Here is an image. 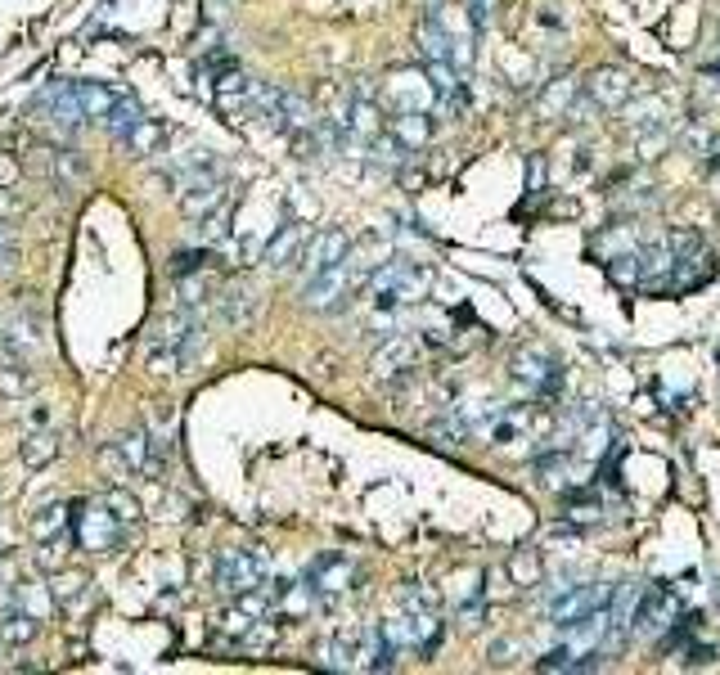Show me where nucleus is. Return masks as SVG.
I'll use <instances>...</instances> for the list:
<instances>
[{
	"instance_id": "1",
	"label": "nucleus",
	"mask_w": 720,
	"mask_h": 675,
	"mask_svg": "<svg viewBox=\"0 0 720 675\" xmlns=\"http://www.w3.org/2000/svg\"><path fill=\"white\" fill-rule=\"evenodd\" d=\"M675 621H680V599H675L666 585H648L644 594H635V608H630V635L662 639Z\"/></svg>"
},
{
	"instance_id": "2",
	"label": "nucleus",
	"mask_w": 720,
	"mask_h": 675,
	"mask_svg": "<svg viewBox=\"0 0 720 675\" xmlns=\"http://www.w3.org/2000/svg\"><path fill=\"white\" fill-rule=\"evenodd\" d=\"M72 536H77V545L86 549V554H113V549L122 545V518H117L104 500H90V504H81V513L72 518Z\"/></svg>"
},
{
	"instance_id": "3",
	"label": "nucleus",
	"mask_w": 720,
	"mask_h": 675,
	"mask_svg": "<svg viewBox=\"0 0 720 675\" xmlns=\"http://www.w3.org/2000/svg\"><path fill=\"white\" fill-rule=\"evenodd\" d=\"M369 288H374V302L383 306V311H392V306H401V302H419L423 288H428V270L410 266V261H392V266L378 270Z\"/></svg>"
},
{
	"instance_id": "4",
	"label": "nucleus",
	"mask_w": 720,
	"mask_h": 675,
	"mask_svg": "<svg viewBox=\"0 0 720 675\" xmlns=\"http://www.w3.org/2000/svg\"><path fill=\"white\" fill-rule=\"evenodd\" d=\"M216 585L225 594H248L257 585H266V563L252 549H221V558H216Z\"/></svg>"
},
{
	"instance_id": "5",
	"label": "nucleus",
	"mask_w": 720,
	"mask_h": 675,
	"mask_svg": "<svg viewBox=\"0 0 720 675\" xmlns=\"http://www.w3.org/2000/svg\"><path fill=\"white\" fill-rule=\"evenodd\" d=\"M351 293H356V284H351V266H347V257H342L338 266H329V270H320V275L306 279L302 297H306L311 311H338Z\"/></svg>"
},
{
	"instance_id": "6",
	"label": "nucleus",
	"mask_w": 720,
	"mask_h": 675,
	"mask_svg": "<svg viewBox=\"0 0 720 675\" xmlns=\"http://www.w3.org/2000/svg\"><path fill=\"white\" fill-rule=\"evenodd\" d=\"M351 581H356V563L347 554H320L306 567V585L315 590V599H333V594L351 590Z\"/></svg>"
},
{
	"instance_id": "7",
	"label": "nucleus",
	"mask_w": 720,
	"mask_h": 675,
	"mask_svg": "<svg viewBox=\"0 0 720 675\" xmlns=\"http://www.w3.org/2000/svg\"><path fill=\"white\" fill-rule=\"evenodd\" d=\"M630 95H635V81H630L626 68H599V72H590V81H585V99H590L599 113L626 108Z\"/></svg>"
},
{
	"instance_id": "8",
	"label": "nucleus",
	"mask_w": 720,
	"mask_h": 675,
	"mask_svg": "<svg viewBox=\"0 0 720 675\" xmlns=\"http://www.w3.org/2000/svg\"><path fill=\"white\" fill-rule=\"evenodd\" d=\"M603 599H608V590H603V585H563V594L549 603V617H554L558 626H572V621L599 612Z\"/></svg>"
},
{
	"instance_id": "9",
	"label": "nucleus",
	"mask_w": 720,
	"mask_h": 675,
	"mask_svg": "<svg viewBox=\"0 0 720 675\" xmlns=\"http://www.w3.org/2000/svg\"><path fill=\"white\" fill-rule=\"evenodd\" d=\"M297 252H302V270H306V279H311V275H320V270L338 266V261L351 252V239L342 230H320V234H311Z\"/></svg>"
},
{
	"instance_id": "10",
	"label": "nucleus",
	"mask_w": 720,
	"mask_h": 675,
	"mask_svg": "<svg viewBox=\"0 0 720 675\" xmlns=\"http://www.w3.org/2000/svg\"><path fill=\"white\" fill-rule=\"evenodd\" d=\"M387 104H392V113L396 108H423V113H428V108L437 104L428 72H392V77H387Z\"/></svg>"
},
{
	"instance_id": "11",
	"label": "nucleus",
	"mask_w": 720,
	"mask_h": 675,
	"mask_svg": "<svg viewBox=\"0 0 720 675\" xmlns=\"http://www.w3.org/2000/svg\"><path fill=\"white\" fill-rule=\"evenodd\" d=\"M36 113H45V122L50 126H59L63 135H72L81 126V104H77V95H72V86H50V90H41L36 95Z\"/></svg>"
},
{
	"instance_id": "12",
	"label": "nucleus",
	"mask_w": 720,
	"mask_h": 675,
	"mask_svg": "<svg viewBox=\"0 0 720 675\" xmlns=\"http://www.w3.org/2000/svg\"><path fill=\"white\" fill-rule=\"evenodd\" d=\"M104 459H108V464H117L122 473H144V468H149V459H153V450H149V432H144V428L122 432V437H117L113 446L104 450Z\"/></svg>"
},
{
	"instance_id": "13",
	"label": "nucleus",
	"mask_w": 720,
	"mask_h": 675,
	"mask_svg": "<svg viewBox=\"0 0 720 675\" xmlns=\"http://www.w3.org/2000/svg\"><path fill=\"white\" fill-rule=\"evenodd\" d=\"M513 378H518L527 392H554L558 387V365L545 356V351H522L513 360Z\"/></svg>"
},
{
	"instance_id": "14",
	"label": "nucleus",
	"mask_w": 720,
	"mask_h": 675,
	"mask_svg": "<svg viewBox=\"0 0 720 675\" xmlns=\"http://www.w3.org/2000/svg\"><path fill=\"white\" fill-rule=\"evenodd\" d=\"M387 135H392L401 149H423L432 140V122L423 108H396L392 122H387Z\"/></svg>"
},
{
	"instance_id": "15",
	"label": "nucleus",
	"mask_w": 720,
	"mask_h": 675,
	"mask_svg": "<svg viewBox=\"0 0 720 675\" xmlns=\"http://www.w3.org/2000/svg\"><path fill=\"white\" fill-rule=\"evenodd\" d=\"M342 122V131L351 135V140H360V144H374L378 140V131H383V117H378V104L369 95H356L347 104V117H338Z\"/></svg>"
},
{
	"instance_id": "16",
	"label": "nucleus",
	"mask_w": 720,
	"mask_h": 675,
	"mask_svg": "<svg viewBox=\"0 0 720 675\" xmlns=\"http://www.w3.org/2000/svg\"><path fill=\"white\" fill-rule=\"evenodd\" d=\"M221 203H225V185H221V176L216 171H203V176H194L189 180V194H185V212L194 216H212V212H221Z\"/></svg>"
},
{
	"instance_id": "17",
	"label": "nucleus",
	"mask_w": 720,
	"mask_h": 675,
	"mask_svg": "<svg viewBox=\"0 0 720 675\" xmlns=\"http://www.w3.org/2000/svg\"><path fill=\"white\" fill-rule=\"evenodd\" d=\"M36 630H41V617H32L27 608H18V603L0 608V644H5V648H23V644H32Z\"/></svg>"
},
{
	"instance_id": "18",
	"label": "nucleus",
	"mask_w": 720,
	"mask_h": 675,
	"mask_svg": "<svg viewBox=\"0 0 720 675\" xmlns=\"http://www.w3.org/2000/svg\"><path fill=\"white\" fill-rule=\"evenodd\" d=\"M297 248H302V230H297L293 221H284V225H279V230L266 239L261 257H266L270 266H288V261H297Z\"/></svg>"
},
{
	"instance_id": "19",
	"label": "nucleus",
	"mask_w": 720,
	"mask_h": 675,
	"mask_svg": "<svg viewBox=\"0 0 720 675\" xmlns=\"http://www.w3.org/2000/svg\"><path fill=\"white\" fill-rule=\"evenodd\" d=\"M18 455H23L27 468H45L54 455H59V437H54V432H45V428H36V432H27V437H23Z\"/></svg>"
},
{
	"instance_id": "20",
	"label": "nucleus",
	"mask_w": 720,
	"mask_h": 675,
	"mask_svg": "<svg viewBox=\"0 0 720 675\" xmlns=\"http://www.w3.org/2000/svg\"><path fill=\"white\" fill-rule=\"evenodd\" d=\"M162 126L158 122H149V117H140V122L131 126V131L122 135V144H126V153H135V158H149L153 149H158V140H162Z\"/></svg>"
},
{
	"instance_id": "21",
	"label": "nucleus",
	"mask_w": 720,
	"mask_h": 675,
	"mask_svg": "<svg viewBox=\"0 0 720 675\" xmlns=\"http://www.w3.org/2000/svg\"><path fill=\"white\" fill-rule=\"evenodd\" d=\"M68 518H72L68 504H45V509L32 518V536L41 540V545H45V540H63V527H68Z\"/></svg>"
},
{
	"instance_id": "22",
	"label": "nucleus",
	"mask_w": 720,
	"mask_h": 675,
	"mask_svg": "<svg viewBox=\"0 0 720 675\" xmlns=\"http://www.w3.org/2000/svg\"><path fill=\"white\" fill-rule=\"evenodd\" d=\"M72 95H77V104H81V113L86 117H104L108 108H113V90H104V86H95V81H77L72 86Z\"/></svg>"
},
{
	"instance_id": "23",
	"label": "nucleus",
	"mask_w": 720,
	"mask_h": 675,
	"mask_svg": "<svg viewBox=\"0 0 720 675\" xmlns=\"http://www.w3.org/2000/svg\"><path fill=\"white\" fill-rule=\"evenodd\" d=\"M14 603H18V608H27L32 617H45V612H50V603H54V594L45 590L41 581H14Z\"/></svg>"
},
{
	"instance_id": "24",
	"label": "nucleus",
	"mask_w": 720,
	"mask_h": 675,
	"mask_svg": "<svg viewBox=\"0 0 720 675\" xmlns=\"http://www.w3.org/2000/svg\"><path fill=\"white\" fill-rule=\"evenodd\" d=\"M27 392H32V374L23 369V360H9V365H0V396H14V401H23Z\"/></svg>"
},
{
	"instance_id": "25",
	"label": "nucleus",
	"mask_w": 720,
	"mask_h": 675,
	"mask_svg": "<svg viewBox=\"0 0 720 675\" xmlns=\"http://www.w3.org/2000/svg\"><path fill=\"white\" fill-rule=\"evenodd\" d=\"M608 275H612V284H621V288H639V284H644V275H639V257H635V252H612Z\"/></svg>"
},
{
	"instance_id": "26",
	"label": "nucleus",
	"mask_w": 720,
	"mask_h": 675,
	"mask_svg": "<svg viewBox=\"0 0 720 675\" xmlns=\"http://www.w3.org/2000/svg\"><path fill=\"white\" fill-rule=\"evenodd\" d=\"M135 122H140V108H135V99H113V108L104 113V126L117 135V140H122V135L131 131Z\"/></svg>"
},
{
	"instance_id": "27",
	"label": "nucleus",
	"mask_w": 720,
	"mask_h": 675,
	"mask_svg": "<svg viewBox=\"0 0 720 675\" xmlns=\"http://www.w3.org/2000/svg\"><path fill=\"white\" fill-rule=\"evenodd\" d=\"M50 594H54V603H77L81 594H86V576L81 572H59L54 576V585H50Z\"/></svg>"
},
{
	"instance_id": "28",
	"label": "nucleus",
	"mask_w": 720,
	"mask_h": 675,
	"mask_svg": "<svg viewBox=\"0 0 720 675\" xmlns=\"http://www.w3.org/2000/svg\"><path fill=\"white\" fill-rule=\"evenodd\" d=\"M410 356H414V351H410V342L392 338V342H387V347H383V351H378V356H374V365H378V369H387V374H392V369H405V365H410Z\"/></svg>"
},
{
	"instance_id": "29",
	"label": "nucleus",
	"mask_w": 720,
	"mask_h": 675,
	"mask_svg": "<svg viewBox=\"0 0 720 675\" xmlns=\"http://www.w3.org/2000/svg\"><path fill=\"white\" fill-rule=\"evenodd\" d=\"M509 572L518 576L522 585H536V581H540V558L531 554V549H522V554H518V558H513V563H509Z\"/></svg>"
},
{
	"instance_id": "30",
	"label": "nucleus",
	"mask_w": 720,
	"mask_h": 675,
	"mask_svg": "<svg viewBox=\"0 0 720 675\" xmlns=\"http://www.w3.org/2000/svg\"><path fill=\"white\" fill-rule=\"evenodd\" d=\"M104 504H108V509H113L122 522H135V518H140V504H135L126 491H108V495H104Z\"/></svg>"
},
{
	"instance_id": "31",
	"label": "nucleus",
	"mask_w": 720,
	"mask_h": 675,
	"mask_svg": "<svg viewBox=\"0 0 720 675\" xmlns=\"http://www.w3.org/2000/svg\"><path fill=\"white\" fill-rule=\"evenodd\" d=\"M9 176H14V162H5V158H0V185H5Z\"/></svg>"
},
{
	"instance_id": "32",
	"label": "nucleus",
	"mask_w": 720,
	"mask_h": 675,
	"mask_svg": "<svg viewBox=\"0 0 720 675\" xmlns=\"http://www.w3.org/2000/svg\"><path fill=\"white\" fill-rule=\"evenodd\" d=\"M716 162H720V144H716Z\"/></svg>"
},
{
	"instance_id": "33",
	"label": "nucleus",
	"mask_w": 720,
	"mask_h": 675,
	"mask_svg": "<svg viewBox=\"0 0 720 675\" xmlns=\"http://www.w3.org/2000/svg\"><path fill=\"white\" fill-rule=\"evenodd\" d=\"M0 554H5V545H0Z\"/></svg>"
}]
</instances>
